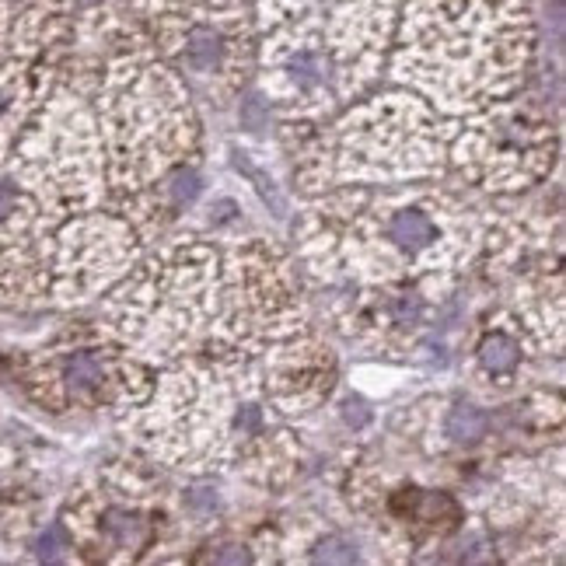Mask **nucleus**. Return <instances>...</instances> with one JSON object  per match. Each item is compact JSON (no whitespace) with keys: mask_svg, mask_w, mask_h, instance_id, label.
Wrapping results in <instances>:
<instances>
[{"mask_svg":"<svg viewBox=\"0 0 566 566\" xmlns=\"http://www.w3.org/2000/svg\"><path fill=\"white\" fill-rule=\"evenodd\" d=\"M224 60V35L214 25H196L186 35V63L196 74H214Z\"/></svg>","mask_w":566,"mask_h":566,"instance_id":"nucleus-1","label":"nucleus"},{"mask_svg":"<svg viewBox=\"0 0 566 566\" xmlns=\"http://www.w3.org/2000/svg\"><path fill=\"white\" fill-rule=\"evenodd\" d=\"M388 235H392V242L402 245V249H423V245L434 242L437 231L427 214H420V210H402V214H395L392 224H388Z\"/></svg>","mask_w":566,"mask_h":566,"instance_id":"nucleus-2","label":"nucleus"},{"mask_svg":"<svg viewBox=\"0 0 566 566\" xmlns=\"http://www.w3.org/2000/svg\"><path fill=\"white\" fill-rule=\"evenodd\" d=\"M479 360H483V367L490 374H511L521 360V350L514 339H507L497 332V336H490L483 346H479Z\"/></svg>","mask_w":566,"mask_h":566,"instance_id":"nucleus-3","label":"nucleus"},{"mask_svg":"<svg viewBox=\"0 0 566 566\" xmlns=\"http://www.w3.org/2000/svg\"><path fill=\"white\" fill-rule=\"evenodd\" d=\"M486 434V416L472 406H458L455 413L448 416V437L458 444H472Z\"/></svg>","mask_w":566,"mask_h":566,"instance_id":"nucleus-4","label":"nucleus"},{"mask_svg":"<svg viewBox=\"0 0 566 566\" xmlns=\"http://www.w3.org/2000/svg\"><path fill=\"white\" fill-rule=\"evenodd\" d=\"M63 371H67L70 385L81 388V392H84V388H95L98 381H102V364H98L91 353H77V357H70Z\"/></svg>","mask_w":566,"mask_h":566,"instance_id":"nucleus-5","label":"nucleus"},{"mask_svg":"<svg viewBox=\"0 0 566 566\" xmlns=\"http://www.w3.org/2000/svg\"><path fill=\"white\" fill-rule=\"evenodd\" d=\"M105 528H109V532L116 535L119 546H126V549H133L140 539H144V528H140V521L130 518V514H109V525Z\"/></svg>","mask_w":566,"mask_h":566,"instance_id":"nucleus-6","label":"nucleus"},{"mask_svg":"<svg viewBox=\"0 0 566 566\" xmlns=\"http://www.w3.org/2000/svg\"><path fill=\"white\" fill-rule=\"evenodd\" d=\"M315 560L318 563H353V560H357V553H353V546L346 539L332 535V539H325L322 546H318Z\"/></svg>","mask_w":566,"mask_h":566,"instance_id":"nucleus-7","label":"nucleus"},{"mask_svg":"<svg viewBox=\"0 0 566 566\" xmlns=\"http://www.w3.org/2000/svg\"><path fill=\"white\" fill-rule=\"evenodd\" d=\"M63 549V528H46V532L35 539V556H42V560H56Z\"/></svg>","mask_w":566,"mask_h":566,"instance_id":"nucleus-8","label":"nucleus"},{"mask_svg":"<svg viewBox=\"0 0 566 566\" xmlns=\"http://www.w3.org/2000/svg\"><path fill=\"white\" fill-rule=\"evenodd\" d=\"M172 193H175V200H179V203H189L196 193H200V179H196L193 172L179 175V179H175V186H172Z\"/></svg>","mask_w":566,"mask_h":566,"instance_id":"nucleus-9","label":"nucleus"},{"mask_svg":"<svg viewBox=\"0 0 566 566\" xmlns=\"http://www.w3.org/2000/svg\"><path fill=\"white\" fill-rule=\"evenodd\" d=\"M189 504L200 507V511H214V507H217V493L207 490V486H196V490L189 493Z\"/></svg>","mask_w":566,"mask_h":566,"instance_id":"nucleus-10","label":"nucleus"},{"mask_svg":"<svg viewBox=\"0 0 566 566\" xmlns=\"http://www.w3.org/2000/svg\"><path fill=\"white\" fill-rule=\"evenodd\" d=\"M210 560H214V563H249V553H245V549H238V546H224L221 553H214Z\"/></svg>","mask_w":566,"mask_h":566,"instance_id":"nucleus-11","label":"nucleus"},{"mask_svg":"<svg viewBox=\"0 0 566 566\" xmlns=\"http://www.w3.org/2000/svg\"><path fill=\"white\" fill-rule=\"evenodd\" d=\"M14 200V193H11V189H7V186H0V214H4V210H7V203H11Z\"/></svg>","mask_w":566,"mask_h":566,"instance_id":"nucleus-12","label":"nucleus"}]
</instances>
